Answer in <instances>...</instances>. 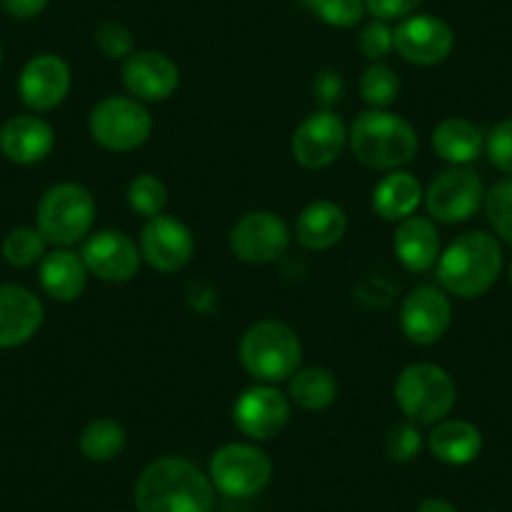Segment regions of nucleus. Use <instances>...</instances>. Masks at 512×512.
I'll return each mask as SVG.
<instances>
[{"label": "nucleus", "instance_id": "obj_29", "mask_svg": "<svg viewBox=\"0 0 512 512\" xmlns=\"http://www.w3.org/2000/svg\"><path fill=\"white\" fill-rule=\"evenodd\" d=\"M402 81L387 63H372L359 78V96L369 108H390L400 98Z\"/></svg>", "mask_w": 512, "mask_h": 512}, {"label": "nucleus", "instance_id": "obj_41", "mask_svg": "<svg viewBox=\"0 0 512 512\" xmlns=\"http://www.w3.org/2000/svg\"><path fill=\"white\" fill-rule=\"evenodd\" d=\"M417 512H457V507L445 497H427V500L420 502Z\"/></svg>", "mask_w": 512, "mask_h": 512}, {"label": "nucleus", "instance_id": "obj_26", "mask_svg": "<svg viewBox=\"0 0 512 512\" xmlns=\"http://www.w3.org/2000/svg\"><path fill=\"white\" fill-rule=\"evenodd\" d=\"M432 149L450 166H470L485 151V131L470 118L450 116L432 131Z\"/></svg>", "mask_w": 512, "mask_h": 512}, {"label": "nucleus", "instance_id": "obj_15", "mask_svg": "<svg viewBox=\"0 0 512 512\" xmlns=\"http://www.w3.org/2000/svg\"><path fill=\"white\" fill-rule=\"evenodd\" d=\"M452 324L450 294L435 284L412 289L400 309V329L412 344L430 347L447 334Z\"/></svg>", "mask_w": 512, "mask_h": 512}, {"label": "nucleus", "instance_id": "obj_33", "mask_svg": "<svg viewBox=\"0 0 512 512\" xmlns=\"http://www.w3.org/2000/svg\"><path fill=\"white\" fill-rule=\"evenodd\" d=\"M422 445H425V440L420 435V427L410 420L395 422L390 430L384 432V455L397 465H407L415 457H420Z\"/></svg>", "mask_w": 512, "mask_h": 512}, {"label": "nucleus", "instance_id": "obj_42", "mask_svg": "<svg viewBox=\"0 0 512 512\" xmlns=\"http://www.w3.org/2000/svg\"><path fill=\"white\" fill-rule=\"evenodd\" d=\"M507 277H510V284H512V262H510V269H507Z\"/></svg>", "mask_w": 512, "mask_h": 512}, {"label": "nucleus", "instance_id": "obj_39", "mask_svg": "<svg viewBox=\"0 0 512 512\" xmlns=\"http://www.w3.org/2000/svg\"><path fill=\"white\" fill-rule=\"evenodd\" d=\"M422 0H364L369 16L374 21H405V18L415 16Z\"/></svg>", "mask_w": 512, "mask_h": 512}, {"label": "nucleus", "instance_id": "obj_16", "mask_svg": "<svg viewBox=\"0 0 512 512\" xmlns=\"http://www.w3.org/2000/svg\"><path fill=\"white\" fill-rule=\"evenodd\" d=\"M121 81L128 96L141 103L169 101L181 81L179 66L161 51H134L123 61Z\"/></svg>", "mask_w": 512, "mask_h": 512}, {"label": "nucleus", "instance_id": "obj_9", "mask_svg": "<svg viewBox=\"0 0 512 512\" xmlns=\"http://www.w3.org/2000/svg\"><path fill=\"white\" fill-rule=\"evenodd\" d=\"M485 204V184L470 166H450L425 191V209L435 224L470 221Z\"/></svg>", "mask_w": 512, "mask_h": 512}, {"label": "nucleus", "instance_id": "obj_21", "mask_svg": "<svg viewBox=\"0 0 512 512\" xmlns=\"http://www.w3.org/2000/svg\"><path fill=\"white\" fill-rule=\"evenodd\" d=\"M392 246L407 272L427 274L437 267V259L442 254L440 229L430 216L415 214L397 224Z\"/></svg>", "mask_w": 512, "mask_h": 512}, {"label": "nucleus", "instance_id": "obj_34", "mask_svg": "<svg viewBox=\"0 0 512 512\" xmlns=\"http://www.w3.org/2000/svg\"><path fill=\"white\" fill-rule=\"evenodd\" d=\"M304 6L332 28H354L362 23L364 0H302Z\"/></svg>", "mask_w": 512, "mask_h": 512}, {"label": "nucleus", "instance_id": "obj_6", "mask_svg": "<svg viewBox=\"0 0 512 512\" xmlns=\"http://www.w3.org/2000/svg\"><path fill=\"white\" fill-rule=\"evenodd\" d=\"M96 224V199L91 191L73 181L51 186L36 209V229L58 249L86 241Z\"/></svg>", "mask_w": 512, "mask_h": 512}, {"label": "nucleus", "instance_id": "obj_40", "mask_svg": "<svg viewBox=\"0 0 512 512\" xmlns=\"http://www.w3.org/2000/svg\"><path fill=\"white\" fill-rule=\"evenodd\" d=\"M0 6L8 16L18 18V21H28V18H36L46 11L48 0H0Z\"/></svg>", "mask_w": 512, "mask_h": 512}, {"label": "nucleus", "instance_id": "obj_14", "mask_svg": "<svg viewBox=\"0 0 512 512\" xmlns=\"http://www.w3.org/2000/svg\"><path fill=\"white\" fill-rule=\"evenodd\" d=\"M81 259L88 274L108 284L131 282L144 262L139 244L126 231L118 229H103L88 236L83 241Z\"/></svg>", "mask_w": 512, "mask_h": 512}, {"label": "nucleus", "instance_id": "obj_12", "mask_svg": "<svg viewBox=\"0 0 512 512\" xmlns=\"http://www.w3.org/2000/svg\"><path fill=\"white\" fill-rule=\"evenodd\" d=\"M292 417V402L277 384L256 382L234 402L236 430L251 442H269L282 435Z\"/></svg>", "mask_w": 512, "mask_h": 512}, {"label": "nucleus", "instance_id": "obj_32", "mask_svg": "<svg viewBox=\"0 0 512 512\" xmlns=\"http://www.w3.org/2000/svg\"><path fill=\"white\" fill-rule=\"evenodd\" d=\"M485 214L500 241L512 246V176L497 181L485 194Z\"/></svg>", "mask_w": 512, "mask_h": 512}, {"label": "nucleus", "instance_id": "obj_24", "mask_svg": "<svg viewBox=\"0 0 512 512\" xmlns=\"http://www.w3.org/2000/svg\"><path fill=\"white\" fill-rule=\"evenodd\" d=\"M427 447L445 465H470L482 452V432L472 422L445 417L432 425V432L427 435Z\"/></svg>", "mask_w": 512, "mask_h": 512}, {"label": "nucleus", "instance_id": "obj_43", "mask_svg": "<svg viewBox=\"0 0 512 512\" xmlns=\"http://www.w3.org/2000/svg\"><path fill=\"white\" fill-rule=\"evenodd\" d=\"M0 63H3V48H0Z\"/></svg>", "mask_w": 512, "mask_h": 512}, {"label": "nucleus", "instance_id": "obj_2", "mask_svg": "<svg viewBox=\"0 0 512 512\" xmlns=\"http://www.w3.org/2000/svg\"><path fill=\"white\" fill-rule=\"evenodd\" d=\"M437 287L457 299L490 292L502 272V246L495 234L467 231L447 244L437 259Z\"/></svg>", "mask_w": 512, "mask_h": 512}, {"label": "nucleus", "instance_id": "obj_11", "mask_svg": "<svg viewBox=\"0 0 512 512\" xmlns=\"http://www.w3.org/2000/svg\"><path fill=\"white\" fill-rule=\"evenodd\" d=\"M349 144V128L337 111H312L292 134V156L302 169L332 166Z\"/></svg>", "mask_w": 512, "mask_h": 512}, {"label": "nucleus", "instance_id": "obj_37", "mask_svg": "<svg viewBox=\"0 0 512 512\" xmlns=\"http://www.w3.org/2000/svg\"><path fill=\"white\" fill-rule=\"evenodd\" d=\"M485 151L490 164L502 174L512 176V116L502 118L500 123L485 134Z\"/></svg>", "mask_w": 512, "mask_h": 512}, {"label": "nucleus", "instance_id": "obj_3", "mask_svg": "<svg viewBox=\"0 0 512 512\" xmlns=\"http://www.w3.org/2000/svg\"><path fill=\"white\" fill-rule=\"evenodd\" d=\"M349 149L354 159L374 171H400L412 164L420 149V136L407 118L387 111L369 108L359 113L349 126Z\"/></svg>", "mask_w": 512, "mask_h": 512}, {"label": "nucleus", "instance_id": "obj_7", "mask_svg": "<svg viewBox=\"0 0 512 512\" xmlns=\"http://www.w3.org/2000/svg\"><path fill=\"white\" fill-rule=\"evenodd\" d=\"M154 116L131 96H108L88 113V134L111 154H131L151 139Z\"/></svg>", "mask_w": 512, "mask_h": 512}, {"label": "nucleus", "instance_id": "obj_23", "mask_svg": "<svg viewBox=\"0 0 512 512\" xmlns=\"http://www.w3.org/2000/svg\"><path fill=\"white\" fill-rule=\"evenodd\" d=\"M88 269L83 264L81 254L71 249L48 251L43 256L38 279H41L43 292L56 302H76L88 287Z\"/></svg>", "mask_w": 512, "mask_h": 512}, {"label": "nucleus", "instance_id": "obj_13", "mask_svg": "<svg viewBox=\"0 0 512 512\" xmlns=\"http://www.w3.org/2000/svg\"><path fill=\"white\" fill-rule=\"evenodd\" d=\"M139 249L144 262L161 274H176L194 259V231L179 216L161 214L144 224L139 236Z\"/></svg>", "mask_w": 512, "mask_h": 512}, {"label": "nucleus", "instance_id": "obj_1", "mask_svg": "<svg viewBox=\"0 0 512 512\" xmlns=\"http://www.w3.org/2000/svg\"><path fill=\"white\" fill-rule=\"evenodd\" d=\"M216 490L209 475L186 457L164 455L136 480V512H211Z\"/></svg>", "mask_w": 512, "mask_h": 512}, {"label": "nucleus", "instance_id": "obj_19", "mask_svg": "<svg viewBox=\"0 0 512 512\" xmlns=\"http://www.w3.org/2000/svg\"><path fill=\"white\" fill-rule=\"evenodd\" d=\"M53 146H56V131L41 116L21 113L0 126V154L13 164H38L51 154Z\"/></svg>", "mask_w": 512, "mask_h": 512}, {"label": "nucleus", "instance_id": "obj_22", "mask_svg": "<svg viewBox=\"0 0 512 512\" xmlns=\"http://www.w3.org/2000/svg\"><path fill=\"white\" fill-rule=\"evenodd\" d=\"M347 211L329 199H317L299 211L294 221V236L309 251H327L347 234Z\"/></svg>", "mask_w": 512, "mask_h": 512}, {"label": "nucleus", "instance_id": "obj_28", "mask_svg": "<svg viewBox=\"0 0 512 512\" xmlns=\"http://www.w3.org/2000/svg\"><path fill=\"white\" fill-rule=\"evenodd\" d=\"M126 447V430L113 417H96L83 427L78 437V450L91 462H111Z\"/></svg>", "mask_w": 512, "mask_h": 512}, {"label": "nucleus", "instance_id": "obj_38", "mask_svg": "<svg viewBox=\"0 0 512 512\" xmlns=\"http://www.w3.org/2000/svg\"><path fill=\"white\" fill-rule=\"evenodd\" d=\"M344 93H347V83H344L342 73L334 68H324L314 76L312 98L322 111H334L344 101Z\"/></svg>", "mask_w": 512, "mask_h": 512}, {"label": "nucleus", "instance_id": "obj_4", "mask_svg": "<svg viewBox=\"0 0 512 512\" xmlns=\"http://www.w3.org/2000/svg\"><path fill=\"white\" fill-rule=\"evenodd\" d=\"M302 359V339L279 319L254 322L239 339L241 367L262 384L289 382L302 369Z\"/></svg>", "mask_w": 512, "mask_h": 512}, {"label": "nucleus", "instance_id": "obj_8", "mask_svg": "<svg viewBox=\"0 0 512 512\" xmlns=\"http://www.w3.org/2000/svg\"><path fill=\"white\" fill-rule=\"evenodd\" d=\"M274 462L256 442H229L211 455L209 480L231 500L254 497L272 482Z\"/></svg>", "mask_w": 512, "mask_h": 512}, {"label": "nucleus", "instance_id": "obj_5", "mask_svg": "<svg viewBox=\"0 0 512 512\" xmlns=\"http://www.w3.org/2000/svg\"><path fill=\"white\" fill-rule=\"evenodd\" d=\"M395 402L415 425H437L455 407L457 384L440 364H407L395 382Z\"/></svg>", "mask_w": 512, "mask_h": 512}, {"label": "nucleus", "instance_id": "obj_17", "mask_svg": "<svg viewBox=\"0 0 512 512\" xmlns=\"http://www.w3.org/2000/svg\"><path fill=\"white\" fill-rule=\"evenodd\" d=\"M455 33L442 18L410 16L395 28V51L412 66H437L450 58Z\"/></svg>", "mask_w": 512, "mask_h": 512}, {"label": "nucleus", "instance_id": "obj_10", "mask_svg": "<svg viewBox=\"0 0 512 512\" xmlns=\"http://www.w3.org/2000/svg\"><path fill=\"white\" fill-rule=\"evenodd\" d=\"M292 236L284 216L274 211H249L231 226L229 249L239 262L264 267L287 254Z\"/></svg>", "mask_w": 512, "mask_h": 512}, {"label": "nucleus", "instance_id": "obj_36", "mask_svg": "<svg viewBox=\"0 0 512 512\" xmlns=\"http://www.w3.org/2000/svg\"><path fill=\"white\" fill-rule=\"evenodd\" d=\"M357 46L367 61L384 63V58L395 51V28H390V23L384 21H372L359 33Z\"/></svg>", "mask_w": 512, "mask_h": 512}, {"label": "nucleus", "instance_id": "obj_20", "mask_svg": "<svg viewBox=\"0 0 512 512\" xmlns=\"http://www.w3.org/2000/svg\"><path fill=\"white\" fill-rule=\"evenodd\" d=\"M43 327V304L21 284H0V347H21Z\"/></svg>", "mask_w": 512, "mask_h": 512}, {"label": "nucleus", "instance_id": "obj_18", "mask_svg": "<svg viewBox=\"0 0 512 512\" xmlns=\"http://www.w3.org/2000/svg\"><path fill=\"white\" fill-rule=\"evenodd\" d=\"M71 66L56 53H41L23 66L18 78L21 101L31 111L46 113L61 106L71 93Z\"/></svg>", "mask_w": 512, "mask_h": 512}, {"label": "nucleus", "instance_id": "obj_27", "mask_svg": "<svg viewBox=\"0 0 512 512\" xmlns=\"http://www.w3.org/2000/svg\"><path fill=\"white\" fill-rule=\"evenodd\" d=\"M289 402L304 412H324L337 402L339 384L332 369L304 367L289 379Z\"/></svg>", "mask_w": 512, "mask_h": 512}, {"label": "nucleus", "instance_id": "obj_25", "mask_svg": "<svg viewBox=\"0 0 512 512\" xmlns=\"http://www.w3.org/2000/svg\"><path fill=\"white\" fill-rule=\"evenodd\" d=\"M422 201H425L422 184L417 181V176L402 169L382 176L372 191V209L392 224H400V221L415 216Z\"/></svg>", "mask_w": 512, "mask_h": 512}, {"label": "nucleus", "instance_id": "obj_30", "mask_svg": "<svg viewBox=\"0 0 512 512\" xmlns=\"http://www.w3.org/2000/svg\"><path fill=\"white\" fill-rule=\"evenodd\" d=\"M126 204L134 214L144 216L146 221L161 216L169 204V189L156 174H139L128 181Z\"/></svg>", "mask_w": 512, "mask_h": 512}, {"label": "nucleus", "instance_id": "obj_31", "mask_svg": "<svg viewBox=\"0 0 512 512\" xmlns=\"http://www.w3.org/2000/svg\"><path fill=\"white\" fill-rule=\"evenodd\" d=\"M48 241L43 239V234L38 229H31V226H18L3 241V256L6 262L16 269H28L36 267V264L43 262L46 256Z\"/></svg>", "mask_w": 512, "mask_h": 512}, {"label": "nucleus", "instance_id": "obj_35", "mask_svg": "<svg viewBox=\"0 0 512 512\" xmlns=\"http://www.w3.org/2000/svg\"><path fill=\"white\" fill-rule=\"evenodd\" d=\"M93 43L108 61H126L134 53V33L118 21L101 23L93 33Z\"/></svg>", "mask_w": 512, "mask_h": 512}]
</instances>
